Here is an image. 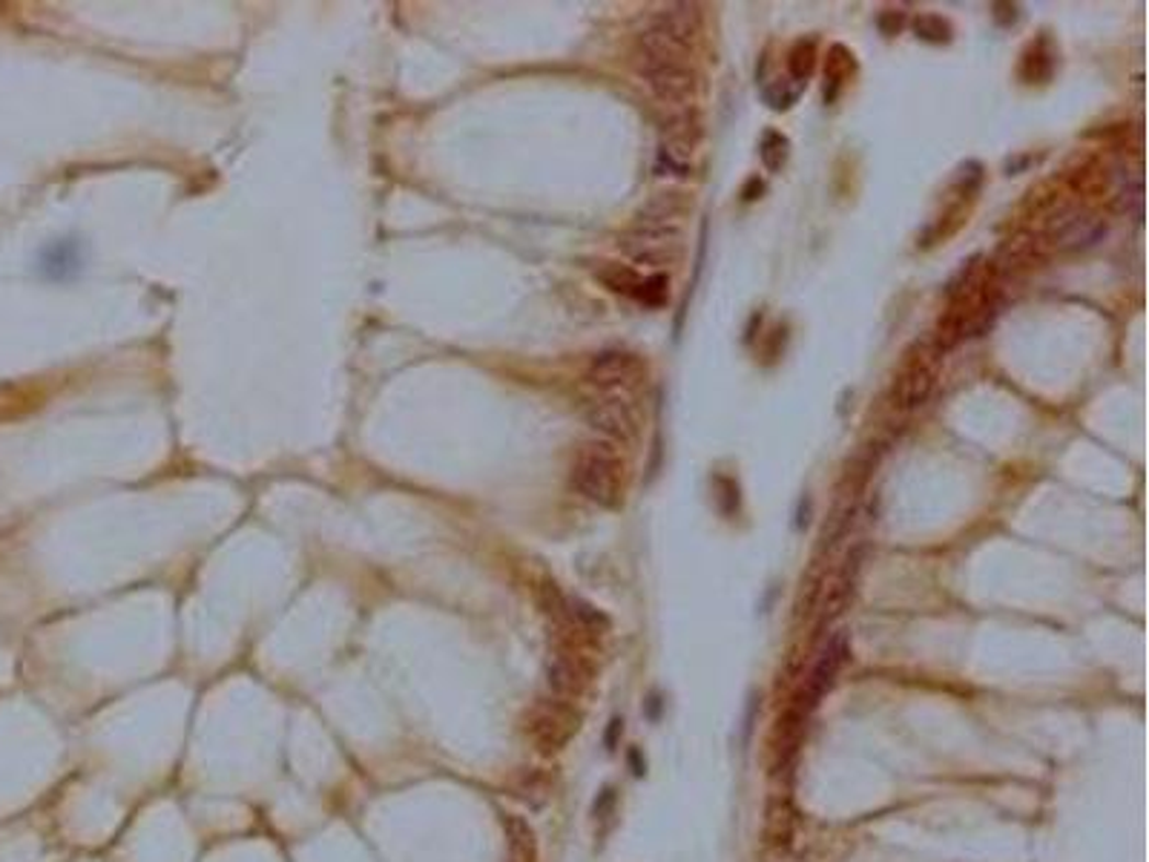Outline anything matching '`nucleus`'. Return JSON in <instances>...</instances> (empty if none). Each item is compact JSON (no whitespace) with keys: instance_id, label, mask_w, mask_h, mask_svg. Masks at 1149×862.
I'll use <instances>...</instances> for the list:
<instances>
[{"instance_id":"nucleus-15","label":"nucleus","mask_w":1149,"mask_h":862,"mask_svg":"<svg viewBox=\"0 0 1149 862\" xmlns=\"http://www.w3.org/2000/svg\"><path fill=\"white\" fill-rule=\"evenodd\" d=\"M601 280L613 287V291H618V294H636L638 285H641L638 273L624 265H610L606 271H601Z\"/></svg>"},{"instance_id":"nucleus-2","label":"nucleus","mask_w":1149,"mask_h":862,"mask_svg":"<svg viewBox=\"0 0 1149 862\" xmlns=\"http://www.w3.org/2000/svg\"><path fill=\"white\" fill-rule=\"evenodd\" d=\"M523 730L537 753L553 757L567 748L574 734L581 730V713L574 711L572 702H564V699H541L532 704L523 718Z\"/></svg>"},{"instance_id":"nucleus-8","label":"nucleus","mask_w":1149,"mask_h":862,"mask_svg":"<svg viewBox=\"0 0 1149 862\" xmlns=\"http://www.w3.org/2000/svg\"><path fill=\"white\" fill-rule=\"evenodd\" d=\"M644 360L638 354H629V351H604L598 354L590 363V383H595L598 388H606V392H627L629 386H636L638 379L644 377Z\"/></svg>"},{"instance_id":"nucleus-13","label":"nucleus","mask_w":1149,"mask_h":862,"mask_svg":"<svg viewBox=\"0 0 1149 862\" xmlns=\"http://www.w3.org/2000/svg\"><path fill=\"white\" fill-rule=\"evenodd\" d=\"M687 207L681 193H656V196L641 207L638 213V225L644 227H667L675 225V216H681Z\"/></svg>"},{"instance_id":"nucleus-3","label":"nucleus","mask_w":1149,"mask_h":862,"mask_svg":"<svg viewBox=\"0 0 1149 862\" xmlns=\"http://www.w3.org/2000/svg\"><path fill=\"white\" fill-rule=\"evenodd\" d=\"M647 87L667 110H690L696 104L698 81L690 64H641Z\"/></svg>"},{"instance_id":"nucleus-11","label":"nucleus","mask_w":1149,"mask_h":862,"mask_svg":"<svg viewBox=\"0 0 1149 862\" xmlns=\"http://www.w3.org/2000/svg\"><path fill=\"white\" fill-rule=\"evenodd\" d=\"M937 383V354H923L911 360L902 371L897 394H900L902 409H917L929 400L931 388Z\"/></svg>"},{"instance_id":"nucleus-10","label":"nucleus","mask_w":1149,"mask_h":862,"mask_svg":"<svg viewBox=\"0 0 1149 862\" xmlns=\"http://www.w3.org/2000/svg\"><path fill=\"white\" fill-rule=\"evenodd\" d=\"M650 30L661 32L670 41L690 49L693 41L698 38V32H702V12H698L696 3H670L661 12H656Z\"/></svg>"},{"instance_id":"nucleus-18","label":"nucleus","mask_w":1149,"mask_h":862,"mask_svg":"<svg viewBox=\"0 0 1149 862\" xmlns=\"http://www.w3.org/2000/svg\"><path fill=\"white\" fill-rule=\"evenodd\" d=\"M636 296H641L644 303L658 305L667 296V276H650V280H644L641 285H638Z\"/></svg>"},{"instance_id":"nucleus-14","label":"nucleus","mask_w":1149,"mask_h":862,"mask_svg":"<svg viewBox=\"0 0 1149 862\" xmlns=\"http://www.w3.org/2000/svg\"><path fill=\"white\" fill-rule=\"evenodd\" d=\"M78 268H81V248L76 242H55L41 257V271L53 280H67Z\"/></svg>"},{"instance_id":"nucleus-9","label":"nucleus","mask_w":1149,"mask_h":862,"mask_svg":"<svg viewBox=\"0 0 1149 862\" xmlns=\"http://www.w3.org/2000/svg\"><path fill=\"white\" fill-rule=\"evenodd\" d=\"M546 679H549V688H553L555 699H564V702H572L587 690L590 684V667L583 665V658L572 650V647H560L549 656V665H546Z\"/></svg>"},{"instance_id":"nucleus-16","label":"nucleus","mask_w":1149,"mask_h":862,"mask_svg":"<svg viewBox=\"0 0 1149 862\" xmlns=\"http://www.w3.org/2000/svg\"><path fill=\"white\" fill-rule=\"evenodd\" d=\"M787 156V138L780 133H767L762 141V159L767 165V170H780L785 165Z\"/></svg>"},{"instance_id":"nucleus-12","label":"nucleus","mask_w":1149,"mask_h":862,"mask_svg":"<svg viewBox=\"0 0 1149 862\" xmlns=\"http://www.w3.org/2000/svg\"><path fill=\"white\" fill-rule=\"evenodd\" d=\"M509 862H537V837L532 825L517 814H503Z\"/></svg>"},{"instance_id":"nucleus-17","label":"nucleus","mask_w":1149,"mask_h":862,"mask_svg":"<svg viewBox=\"0 0 1149 862\" xmlns=\"http://www.w3.org/2000/svg\"><path fill=\"white\" fill-rule=\"evenodd\" d=\"M917 35L925 41H934V44H940V41H948V35H952V26H948V23L937 15H923L920 21H917Z\"/></svg>"},{"instance_id":"nucleus-5","label":"nucleus","mask_w":1149,"mask_h":862,"mask_svg":"<svg viewBox=\"0 0 1149 862\" xmlns=\"http://www.w3.org/2000/svg\"><path fill=\"white\" fill-rule=\"evenodd\" d=\"M624 250L638 265H673L681 257V230L675 225L644 227L638 225L633 234L624 236Z\"/></svg>"},{"instance_id":"nucleus-1","label":"nucleus","mask_w":1149,"mask_h":862,"mask_svg":"<svg viewBox=\"0 0 1149 862\" xmlns=\"http://www.w3.org/2000/svg\"><path fill=\"white\" fill-rule=\"evenodd\" d=\"M572 486L578 495L598 503V507L615 509L624 498V463L610 446H587L572 466Z\"/></svg>"},{"instance_id":"nucleus-4","label":"nucleus","mask_w":1149,"mask_h":862,"mask_svg":"<svg viewBox=\"0 0 1149 862\" xmlns=\"http://www.w3.org/2000/svg\"><path fill=\"white\" fill-rule=\"evenodd\" d=\"M587 420L601 438L618 446H627L638 438V415L636 406L627 400V392H606V397L587 409Z\"/></svg>"},{"instance_id":"nucleus-6","label":"nucleus","mask_w":1149,"mask_h":862,"mask_svg":"<svg viewBox=\"0 0 1149 862\" xmlns=\"http://www.w3.org/2000/svg\"><path fill=\"white\" fill-rule=\"evenodd\" d=\"M847 656H851L847 636L845 633H837L831 642L824 644V650L819 653V661L814 665V670H810L808 681H805V690H801L799 696V704H796L794 711H799L801 716H808V713L817 707L819 699L833 688V681H837L840 670L845 667Z\"/></svg>"},{"instance_id":"nucleus-7","label":"nucleus","mask_w":1149,"mask_h":862,"mask_svg":"<svg viewBox=\"0 0 1149 862\" xmlns=\"http://www.w3.org/2000/svg\"><path fill=\"white\" fill-rule=\"evenodd\" d=\"M1106 234V225L1101 216L1089 211H1067L1055 216L1046 230L1049 242L1058 250H1083L1101 242Z\"/></svg>"}]
</instances>
